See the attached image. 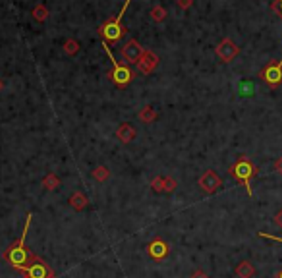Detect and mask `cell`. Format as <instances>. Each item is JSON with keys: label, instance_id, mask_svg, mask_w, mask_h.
Masks as SVG:
<instances>
[{"label": "cell", "instance_id": "obj_27", "mask_svg": "<svg viewBox=\"0 0 282 278\" xmlns=\"http://www.w3.org/2000/svg\"><path fill=\"white\" fill-rule=\"evenodd\" d=\"M275 224H277L279 228H282V209L277 211V215H275Z\"/></svg>", "mask_w": 282, "mask_h": 278}, {"label": "cell", "instance_id": "obj_6", "mask_svg": "<svg viewBox=\"0 0 282 278\" xmlns=\"http://www.w3.org/2000/svg\"><path fill=\"white\" fill-rule=\"evenodd\" d=\"M128 4H130V0H126V4H124V8H122V12L116 19H112V21H106L103 27H101V35H103L106 41H110V43H118L120 39H122V35H124V27H122V15L126 12V8H128Z\"/></svg>", "mask_w": 282, "mask_h": 278}, {"label": "cell", "instance_id": "obj_28", "mask_svg": "<svg viewBox=\"0 0 282 278\" xmlns=\"http://www.w3.org/2000/svg\"><path fill=\"white\" fill-rule=\"evenodd\" d=\"M277 278H282V271L281 273H277Z\"/></svg>", "mask_w": 282, "mask_h": 278}, {"label": "cell", "instance_id": "obj_7", "mask_svg": "<svg viewBox=\"0 0 282 278\" xmlns=\"http://www.w3.org/2000/svg\"><path fill=\"white\" fill-rule=\"evenodd\" d=\"M215 54H217V58L224 62V64H230L232 60L236 58L238 54H240V48H238V44L232 41V39H223L221 43L215 46Z\"/></svg>", "mask_w": 282, "mask_h": 278}, {"label": "cell", "instance_id": "obj_13", "mask_svg": "<svg viewBox=\"0 0 282 278\" xmlns=\"http://www.w3.org/2000/svg\"><path fill=\"white\" fill-rule=\"evenodd\" d=\"M135 130L130 126V124H122L118 130H116V137H118L122 143H130V141H134L135 139Z\"/></svg>", "mask_w": 282, "mask_h": 278}, {"label": "cell", "instance_id": "obj_3", "mask_svg": "<svg viewBox=\"0 0 282 278\" xmlns=\"http://www.w3.org/2000/svg\"><path fill=\"white\" fill-rule=\"evenodd\" d=\"M104 50H106V54H108V58L112 62V72H110V79L118 85V87H126V85H130L132 83V79H134V72L128 68V66H122L118 64L114 56H112V52H110V48H108V44L103 43Z\"/></svg>", "mask_w": 282, "mask_h": 278}, {"label": "cell", "instance_id": "obj_9", "mask_svg": "<svg viewBox=\"0 0 282 278\" xmlns=\"http://www.w3.org/2000/svg\"><path fill=\"white\" fill-rule=\"evenodd\" d=\"M147 253L151 259L163 261V259L168 257V253H170V246L164 242L163 238H155V240H151L147 244Z\"/></svg>", "mask_w": 282, "mask_h": 278}, {"label": "cell", "instance_id": "obj_1", "mask_svg": "<svg viewBox=\"0 0 282 278\" xmlns=\"http://www.w3.org/2000/svg\"><path fill=\"white\" fill-rule=\"evenodd\" d=\"M31 219H33V215H27V220H25V226H23V234H21V238L17 240V242H12L10 246H8V249L2 253V257H4V261L8 265H12L14 269H17V271H23L27 265H29V261L33 259V255L35 253H31L29 248L25 246V238H27V232H29V224H31Z\"/></svg>", "mask_w": 282, "mask_h": 278}, {"label": "cell", "instance_id": "obj_17", "mask_svg": "<svg viewBox=\"0 0 282 278\" xmlns=\"http://www.w3.org/2000/svg\"><path fill=\"white\" fill-rule=\"evenodd\" d=\"M139 120L141 122H145V124H151V122H155L157 120V112H155V108H151V106H145L141 112H139Z\"/></svg>", "mask_w": 282, "mask_h": 278}, {"label": "cell", "instance_id": "obj_12", "mask_svg": "<svg viewBox=\"0 0 282 278\" xmlns=\"http://www.w3.org/2000/svg\"><path fill=\"white\" fill-rule=\"evenodd\" d=\"M238 278H253L255 277V267H253L250 261H240L234 269Z\"/></svg>", "mask_w": 282, "mask_h": 278}, {"label": "cell", "instance_id": "obj_20", "mask_svg": "<svg viewBox=\"0 0 282 278\" xmlns=\"http://www.w3.org/2000/svg\"><path fill=\"white\" fill-rule=\"evenodd\" d=\"M176 188H178V182H176L174 178L166 176V178H164V191H166V193H172Z\"/></svg>", "mask_w": 282, "mask_h": 278}, {"label": "cell", "instance_id": "obj_16", "mask_svg": "<svg viewBox=\"0 0 282 278\" xmlns=\"http://www.w3.org/2000/svg\"><path fill=\"white\" fill-rule=\"evenodd\" d=\"M236 89L242 97H252L253 93H255V85H253L252 81H240Z\"/></svg>", "mask_w": 282, "mask_h": 278}, {"label": "cell", "instance_id": "obj_25", "mask_svg": "<svg viewBox=\"0 0 282 278\" xmlns=\"http://www.w3.org/2000/svg\"><path fill=\"white\" fill-rule=\"evenodd\" d=\"M190 278H209V275L205 273V271H201V269H197V271H193L192 277Z\"/></svg>", "mask_w": 282, "mask_h": 278}, {"label": "cell", "instance_id": "obj_4", "mask_svg": "<svg viewBox=\"0 0 282 278\" xmlns=\"http://www.w3.org/2000/svg\"><path fill=\"white\" fill-rule=\"evenodd\" d=\"M23 273V278H54V269L46 263L45 259L33 255V259L29 261V265L21 271Z\"/></svg>", "mask_w": 282, "mask_h": 278}, {"label": "cell", "instance_id": "obj_19", "mask_svg": "<svg viewBox=\"0 0 282 278\" xmlns=\"http://www.w3.org/2000/svg\"><path fill=\"white\" fill-rule=\"evenodd\" d=\"M151 190L157 191V193L164 191V178L163 176H157V178H153V180H151Z\"/></svg>", "mask_w": 282, "mask_h": 278}, {"label": "cell", "instance_id": "obj_22", "mask_svg": "<svg viewBox=\"0 0 282 278\" xmlns=\"http://www.w3.org/2000/svg\"><path fill=\"white\" fill-rule=\"evenodd\" d=\"M151 15H153V19H155V21H163L164 17H166V10L161 8V6H159V8H153Z\"/></svg>", "mask_w": 282, "mask_h": 278}, {"label": "cell", "instance_id": "obj_18", "mask_svg": "<svg viewBox=\"0 0 282 278\" xmlns=\"http://www.w3.org/2000/svg\"><path fill=\"white\" fill-rule=\"evenodd\" d=\"M93 178L103 184V182H106V180L110 178V170H108L106 166H97V168L93 170Z\"/></svg>", "mask_w": 282, "mask_h": 278}, {"label": "cell", "instance_id": "obj_10", "mask_svg": "<svg viewBox=\"0 0 282 278\" xmlns=\"http://www.w3.org/2000/svg\"><path fill=\"white\" fill-rule=\"evenodd\" d=\"M143 54H145V50H143V46H139L137 41H130L122 48V56L130 64H139V60L143 58Z\"/></svg>", "mask_w": 282, "mask_h": 278}, {"label": "cell", "instance_id": "obj_11", "mask_svg": "<svg viewBox=\"0 0 282 278\" xmlns=\"http://www.w3.org/2000/svg\"><path fill=\"white\" fill-rule=\"evenodd\" d=\"M157 66H159V58H157L153 52H145L143 58L139 60V64H137V70L141 73H145V75H149Z\"/></svg>", "mask_w": 282, "mask_h": 278}, {"label": "cell", "instance_id": "obj_21", "mask_svg": "<svg viewBox=\"0 0 282 278\" xmlns=\"http://www.w3.org/2000/svg\"><path fill=\"white\" fill-rule=\"evenodd\" d=\"M271 10H273L275 15H279V19L282 21V0H273L271 2Z\"/></svg>", "mask_w": 282, "mask_h": 278}, {"label": "cell", "instance_id": "obj_23", "mask_svg": "<svg viewBox=\"0 0 282 278\" xmlns=\"http://www.w3.org/2000/svg\"><path fill=\"white\" fill-rule=\"evenodd\" d=\"M259 238H267V240H273V242H279V244H282V238H279V236H273V234H267V232H259Z\"/></svg>", "mask_w": 282, "mask_h": 278}, {"label": "cell", "instance_id": "obj_15", "mask_svg": "<svg viewBox=\"0 0 282 278\" xmlns=\"http://www.w3.org/2000/svg\"><path fill=\"white\" fill-rule=\"evenodd\" d=\"M43 188L48 191H54L60 188V178L54 174H46L45 178H43Z\"/></svg>", "mask_w": 282, "mask_h": 278}, {"label": "cell", "instance_id": "obj_2", "mask_svg": "<svg viewBox=\"0 0 282 278\" xmlns=\"http://www.w3.org/2000/svg\"><path fill=\"white\" fill-rule=\"evenodd\" d=\"M228 172H230V176L236 180V182H240L244 188H246V191H248V195L252 197L253 191H252V178L255 174H257V166L253 164L248 157H240L234 164H230V168H228Z\"/></svg>", "mask_w": 282, "mask_h": 278}, {"label": "cell", "instance_id": "obj_14", "mask_svg": "<svg viewBox=\"0 0 282 278\" xmlns=\"http://www.w3.org/2000/svg\"><path fill=\"white\" fill-rule=\"evenodd\" d=\"M70 205H72L74 211H83V209H87V205H89V199L85 197V193L75 191L74 195L70 197Z\"/></svg>", "mask_w": 282, "mask_h": 278}, {"label": "cell", "instance_id": "obj_8", "mask_svg": "<svg viewBox=\"0 0 282 278\" xmlns=\"http://www.w3.org/2000/svg\"><path fill=\"white\" fill-rule=\"evenodd\" d=\"M197 186L201 188V191H203V193L211 195V193H215V191L223 186V178L217 174L215 170H207V172H205L203 176H199V180H197Z\"/></svg>", "mask_w": 282, "mask_h": 278}, {"label": "cell", "instance_id": "obj_30", "mask_svg": "<svg viewBox=\"0 0 282 278\" xmlns=\"http://www.w3.org/2000/svg\"><path fill=\"white\" fill-rule=\"evenodd\" d=\"M54 278H58V277H54Z\"/></svg>", "mask_w": 282, "mask_h": 278}, {"label": "cell", "instance_id": "obj_24", "mask_svg": "<svg viewBox=\"0 0 282 278\" xmlns=\"http://www.w3.org/2000/svg\"><path fill=\"white\" fill-rule=\"evenodd\" d=\"M273 168H275V172H277V174H282V157H279L277 161L273 162Z\"/></svg>", "mask_w": 282, "mask_h": 278}, {"label": "cell", "instance_id": "obj_26", "mask_svg": "<svg viewBox=\"0 0 282 278\" xmlns=\"http://www.w3.org/2000/svg\"><path fill=\"white\" fill-rule=\"evenodd\" d=\"M192 4H193V0H178V6L182 10H188Z\"/></svg>", "mask_w": 282, "mask_h": 278}, {"label": "cell", "instance_id": "obj_5", "mask_svg": "<svg viewBox=\"0 0 282 278\" xmlns=\"http://www.w3.org/2000/svg\"><path fill=\"white\" fill-rule=\"evenodd\" d=\"M267 87L277 89L282 83V60H273L257 75Z\"/></svg>", "mask_w": 282, "mask_h": 278}, {"label": "cell", "instance_id": "obj_29", "mask_svg": "<svg viewBox=\"0 0 282 278\" xmlns=\"http://www.w3.org/2000/svg\"><path fill=\"white\" fill-rule=\"evenodd\" d=\"M0 87H2V83H0Z\"/></svg>", "mask_w": 282, "mask_h": 278}]
</instances>
